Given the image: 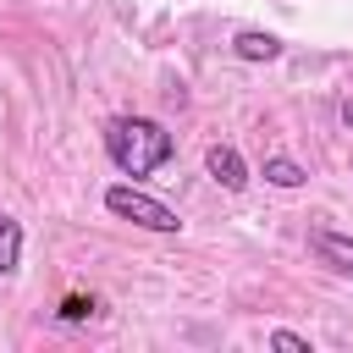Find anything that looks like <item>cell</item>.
<instances>
[{
  "label": "cell",
  "instance_id": "cell-9",
  "mask_svg": "<svg viewBox=\"0 0 353 353\" xmlns=\"http://www.w3.org/2000/svg\"><path fill=\"white\" fill-rule=\"evenodd\" d=\"M270 347H276V353H309V336H298V331H270Z\"/></svg>",
  "mask_w": 353,
  "mask_h": 353
},
{
  "label": "cell",
  "instance_id": "cell-10",
  "mask_svg": "<svg viewBox=\"0 0 353 353\" xmlns=\"http://www.w3.org/2000/svg\"><path fill=\"white\" fill-rule=\"evenodd\" d=\"M336 116H342V127H347V132H353V94H347V99H342V105H336Z\"/></svg>",
  "mask_w": 353,
  "mask_h": 353
},
{
  "label": "cell",
  "instance_id": "cell-7",
  "mask_svg": "<svg viewBox=\"0 0 353 353\" xmlns=\"http://www.w3.org/2000/svg\"><path fill=\"white\" fill-rule=\"evenodd\" d=\"M17 259H22V226L0 210V276H11V270H17Z\"/></svg>",
  "mask_w": 353,
  "mask_h": 353
},
{
  "label": "cell",
  "instance_id": "cell-3",
  "mask_svg": "<svg viewBox=\"0 0 353 353\" xmlns=\"http://www.w3.org/2000/svg\"><path fill=\"white\" fill-rule=\"evenodd\" d=\"M204 171L226 188V193H237V188H248V165H243V154L232 149V143H210V154H204Z\"/></svg>",
  "mask_w": 353,
  "mask_h": 353
},
{
  "label": "cell",
  "instance_id": "cell-2",
  "mask_svg": "<svg viewBox=\"0 0 353 353\" xmlns=\"http://www.w3.org/2000/svg\"><path fill=\"white\" fill-rule=\"evenodd\" d=\"M105 210H110V215H121V221H132V226H143V232H182V221H176V210H171V204H160L154 193L127 188V182L105 188Z\"/></svg>",
  "mask_w": 353,
  "mask_h": 353
},
{
  "label": "cell",
  "instance_id": "cell-4",
  "mask_svg": "<svg viewBox=\"0 0 353 353\" xmlns=\"http://www.w3.org/2000/svg\"><path fill=\"white\" fill-rule=\"evenodd\" d=\"M309 248H314V259L331 265L336 276H353V237H342V232H309Z\"/></svg>",
  "mask_w": 353,
  "mask_h": 353
},
{
  "label": "cell",
  "instance_id": "cell-5",
  "mask_svg": "<svg viewBox=\"0 0 353 353\" xmlns=\"http://www.w3.org/2000/svg\"><path fill=\"white\" fill-rule=\"evenodd\" d=\"M232 55H237V61H276V55H281V39H276V33H259V28H243V33L232 39Z\"/></svg>",
  "mask_w": 353,
  "mask_h": 353
},
{
  "label": "cell",
  "instance_id": "cell-6",
  "mask_svg": "<svg viewBox=\"0 0 353 353\" xmlns=\"http://www.w3.org/2000/svg\"><path fill=\"white\" fill-rule=\"evenodd\" d=\"M265 182H270V188H303L309 171H303L298 160H287V154H265Z\"/></svg>",
  "mask_w": 353,
  "mask_h": 353
},
{
  "label": "cell",
  "instance_id": "cell-8",
  "mask_svg": "<svg viewBox=\"0 0 353 353\" xmlns=\"http://www.w3.org/2000/svg\"><path fill=\"white\" fill-rule=\"evenodd\" d=\"M94 309H99V303H94V298H83V292H66V298H61V309H55V314H61V320H88V314H94Z\"/></svg>",
  "mask_w": 353,
  "mask_h": 353
},
{
  "label": "cell",
  "instance_id": "cell-1",
  "mask_svg": "<svg viewBox=\"0 0 353 353\" xmlns=\"http://www.w3.org/2000/svg\"><path fill=\"white\" fill-rule=\"evenodd\" d=\"M105 154L116 160V171L149 176L171 160V132L149 116H116V121H105Z\"/></svg>",
  "mask_w": 353,
  "mask_h": 353
}]
</instances>
